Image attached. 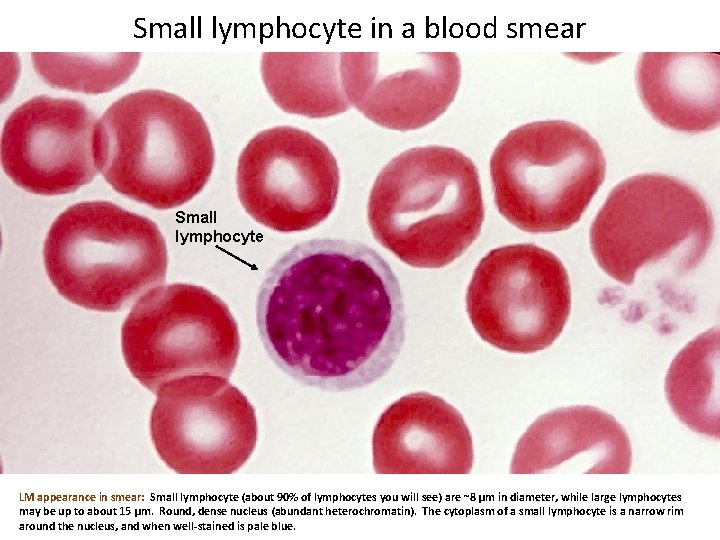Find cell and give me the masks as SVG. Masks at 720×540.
Wrapping results in <instances>:
<instances>
[{
  "label": "cell",
  "mask_w": 720,
  "mask_h": 540,
  "mask_svg": "<svg viewBox=\"0 0 720 540\" xmlns=\"http://www.w3.org/2000/svg\"><path fill=\"white\" fill-rule=\"evenodd\" d=\"M141 58L140 52L31 54L33 69L44 83L84 94L108 93L126 83Z\"/></svg>",
  "instance_id": "ac0fdd59"
},
{
  "label": "cell",
  "mask_w": 720,
  "mask_h": 540,
  "mask_svg": "<svg viewBox=\"0 0 720 540\" xmlns=\"http://www.w3.org/2000/svg\"><path fill=\"white\" fill-rule=\"evenodd\" d=\"M236 188L241 205L256 222L277 232H299L333 212L340 171L322 140L282 125L248 141L238 159Z\"/></svg>",
  "instance_id": "30bf717a"
},
{
  "label": "cell",
  "mask_w": 720,
  "mask_h": 540,
  "mask_svg": "<svg viewBox=\"0 0 720 540\" xmlns=\"http://www.w3.org/2000/svg\"><path fill=\"white\" fill-rule=\"evenodd\" d=\"M98 172L119 194L157 210L180 207L207 185L215 148L203 115L184 98L141 89L97 119Z\"/></svg>",
  "instance_id": "7a4b0ae2"
},
{
  "label": "cell",
  "mask_w": 720,
  "mask_h": 540,
  "mask_svg": "<svg viewBox=\"0 0 720 540\" xmlns=\"http://www.w3.org/2000/svg\"><path fill=\"white\" fill-rule=\"evenodd\" d=\"M485 218L479 172L456 148L407 149L377 175L367 204L373 237L405 264L442 268L471 246Z\"/></svg>",
  "instance_id": "3957f363"
},
{
  "label": "cell",
  "mask_w": 720,
  "mask_h": 540,
  "mask_svg": "<svg viewBox=\"0 0 720 540\" xmlns=\"http://www.w3.org/2000/svg\"><path fill=\"white\" fill-rule=\"evenodd\" d=\"M96 123L94 113L77 99L38 95L26 100L3 124V171L32 194L75 192L99 173L93 151Z\"/></svg>",
  "instance_id": "8fae6325"
},
{
  "label": "cell",
  "mask_w": 720,
  "mask_h": 540,
  "mask_svg": "<svg viewBox=\"0 0 720 540\" xmlns=\"http://www.w3.org/2000/svg\"><path fill=\"white\" fill-rule=\"evenodd\" d=\"M43 262L63 298L85 309L116 312L164 283L168 252L154 221L96 200L73 204L56 217Z\"/></svg>",
  "instance_id": "277c9868"
},
{
  "label": "cell",
  "mask_w": 720,
  "mask_h": 540,
  "mask_svg": "<svg viewBox=\"0 0 720 540\" xmlns=\"http://www.w3.org/2000/svg\"><path fill=\"white\" fill-rule=\"evenodd\" d=\"M568 466L587 474H627L632 446L625 428L589 405L553 409L539 416L516 444L512 474H538Z\"/></svg>",
  "instance_id": "5bb4252c"
},
{
  "label": "cell",
  "mask_w": 720,
  "mask_h": 540,
  "mask_svg": "<svg viewBox=\"0 0 720 540\" xmlns=\"http://www.w3.org/2000/svg\"><path fill=\"white\" fill-rule=\"evenodd\" d=\"M340 71L351 107L395 131L418 130L442 116L462 76L455 52H342Z\"/></svg>",
  "instance_id": "7c38bea8"
},
{
  "label": "cell",
  "mask_w": 720,
  "mask_h": 540,
  "mask_svg": "<svg viewBox=\"0 0 720 540\" xmlns=\"http://www.w3.org/2000/svg\"><path fill=\"white\" fill-rule=\"evenodd\" d=\"M260 74L273 102L284 112L319 119L348 111L336 52H264Z\"/></svg>",
  "instance_id": "2e32d148"
},
{
  "label": "cell",
  "mask_w": 720,
  "mask_h": 540,
  "mask_svg": "<svg viewBox=\"0 0 720 540\" xmlns=\"http://www.w3.org/2000/svg\"><path fill=\"white\" fill-rule=\"evenodd\" d=\"M150 435L160 459L179 474H231L257 443L255 410L220 375L171 379L155 392Z\"/></svg>",
  "instance_id": "9c48e42d"
},
{
  "label": "cell",
  "mask_w": 720,
  "mask_h": 540,
  "mask_svg": "<svg viewBox=\"0 0 720 540\" xmlns=\"http://www.w3.org/2000/svg\"><path fill=\"white\" fill-rule=\"evenodd\" d=\"M605 172L598 142L564 120L518 126L499 141L490 158L499 213L529 233L563 231L577 223Z\"/></svg>",
  "instance_id": "5b68a950"
},
{
  "label": "cell",
  "mask_w": 720,
  "mask_h": 540,
  "mask_svg": "<svg viewBox=\"0 0 720 540\" xmlns=\"http://www.w3.org/2000/svg\"><path fill=\"white\" fill-rule=\"evenodd\" d=\"M720 334L709 329L675 356L665 377V395L686 427L709 439L720 438Z\"/></svg>",
  "instance_id": "e0dca14e"
},
{
  "label": "cell",
  "mask_w": 720,
  "mask_h": 540,
  "mask_svg": "<svg viewBox=\"0 0 720 540\" xmlns=\"http://www.w3.org/2000/svg\"><path fill=\"white\" fill-rule=\"evenodd\" d=\"M713 235V215L702 195L663 174H639L616 185L589 233L600 268L626 285L639 269L663 259L672 258L683 273L696 267Z\"/></svg>",
  "instance_id": "8992f818"
},
{
  "label": "cell",
  "mask_w": 720,
  "mask_h": 540,
  "mask_svg": "<svg viewBox=\"0 0 720 540\" xmlns=\"http://www.w3.org/2000/svg\"><path fill=\"white\" fill-rule=\"evenodd\" d=\"M649 114L670 129L699 133L720 123V56L709 52H645L635 70Z\"/></svg>",
  "instance_id": "9a60e30c"
},
{
  "label": "cell",
  "mask_w": 720,
  "mask_h": 540,
  "mask_svg": "<svg viewBox=\"0 0 720 540\" xmlns=\"http://www.w3.org/2000/svg\"><path fill=\"white\" fill-rule=\"evenodd\" d=\"M571 309L567 271L552 252L530 243L489 251L476 266L466 310L480 338L510 353H535L562 333Z\"/></svg>",
  "instance_id": "ba28073f"
},
{
  "label": "cell",
  "mask_w": 720,
  "mask_h": 540,
  "mask_svg": "<svg viewBox=\"0 0 720 540\" xmlns=\"http://www.w3.org/2000/svg\"><path fill=\"white\" fill-rule=\"evenodd\" d=\"M256 322L283 372L330 392L382 378L405 341L396 275L377 251L350 240H307L285 252L259 288Z\"/></svg>",
  "instance_id": "6da1fadb"
},
{
  "label": "cell",
  "mask_w": 720,
  "mask_h": 540,
  "mask_svg": "<svg viewBox=\"0 0 720 540\" xmlns=\"http://www.w3.org/2000/svg\"><path fill=\"white\" fill-rule=\"evenodd\" d=\"M378 474H468L473 442L464 418L443 398L405 395L378 418L372 436Z\"/></svg>",
  "instance_id": "4fadbf2b"
},
{
  "label": "cell",
  "mask_w": 720,
  "mask_h": 540,
  "mask_svg": "<svg viewBox=\"0 0 720 540\" xmlns=\"http://www.w3.org/2000/svg\"><path fill=\"white\" fill-rule=\"evenodd\" d=\"M240 334L227 304L189 283L158 286L140 297L121 326V349L132 376L149 391L187 375L230 378Z\"/></svg>",
  "instance_id": "52a82bcc"
}]
</instances>
